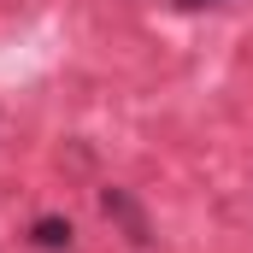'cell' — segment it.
Listing matches in <instances>:
<instances>
[{
    "label": "cell",
    "mask_w": 253,
    "mask_h": 253,
    "mask_svg": "<svg viewBox=\"0 0 253 253\" xmlns=\"http://www.w3.org/2000/svg\"><path fill=\"white\" fill-rule=\"evenodd\" d=\"M100 212L124 224V236L135 242V248H147V218H141V206H135L124 189H100Z\"/></svg>",
    "instance_id": "6da1fadb"
},
{
    "label": "cell",
    "mask_w": 253,
    "mask_h": 253,
    "mask_svg": "<svg viewBox=\"0 0 253 253\" xmlns=\"http://www.w3.org/2000/svg\"><path fill=\"white\" fill-rule=\"evenodd\" d=\"M71 236H77V230H71V218H53V212L30 224V242H36L42 253H65V248H71Z\"/></svg>",
    "instance_id": "7a4b0ae2"
},
{
    "label": "cell",
    "mask_w": 253,
    "mask_h": 253,
    "mask_svg": "<svg viewBox=\"0 0 253 253\" xmlns=\"http://www.w3.org/2000/svg\"><path fill=\"white\" fill-rule=\"evenodd\" d=\"M177 6H224V0H177Z\"/></svg>",
    "instance_id": "3957f363"
}]
</instances>
